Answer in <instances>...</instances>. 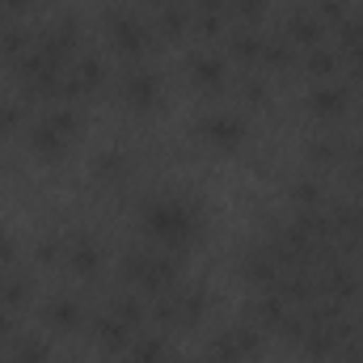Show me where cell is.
<instances>
[{"label":"cell","mask_w":363,"mask_h":363,"mask_svg":"<svg viewBox=\"0 0 363 363\" xmlns=\"http://www.w3.org/2000/svg\"><path fill=\"white\" fill-rule=\"evenodd\" d=\"M140 233L152 250H165L174 258H190L207 241V211L190 194L161 190V194L140 203Z\"/></svg>","instance_id":"1"},{"label":"cell","mask_w":363,"mask_h":363,"mask_svg":"<svg viewBox=\"0 0 363 363\" xmlns=\"http://www.w3.org/2000/svg\"><path fill=\"white\" fill-rule=\"evenodd\" d=\"M81 131H85V118H81L77 101H51V106H43V110L26 123V148H30L38 161L55 165V161H64V157L77 148Z\"/></svg>","instance_id":"2"},{"label":"cell","mask_w":363,"mask_h":363,"mask_svg":"<svg viewBox=\"0 0 363 363\" xmlns=\"http://www.w3.org/2000/svg\"><path fill=\"white\" fill-rule=\"evenodd\" d=\"M190 131H194L199 148H207V152H216V157H237V152L250 144V135H254L250 118H245L241 110H233V106H211V110H199Z\"/></svg>","instance_id":"3"},{"label":"cell","mask_w":363,"mask_h":363,"mask_svg":"<svg viewBox=\"0 0 363 363\" xmlns=\"http://www.w3.org/2000/svg\"><path fill=\"white\" fill-rule=\"evenodd\" d=\"M123 279H127L131 291H140V296H148V300H157V296L174 291L178 283H186V279H182V258L165 254V250H152V245L127 254Z\"/></svg>","instance_id":"4"},{"label":"cell","mask_w":363,"mask_h":363,"mask_svg":"<svg viewBox=\"0 0 363 363\" xmlns=\"http://www.w3.org/2000/svg\"><path fill=\"white\" fill-rule=\"evenodd\" d=\"M157 30H152V17L135 13V9H114L106 17V47L123 60V64H148L152 51H157Z\"/></svg>","instance_id":"5"},{"label":"cell","mask_w":363,"mask_h":363,"mask_svg":"<svg viewBox=\"0 0 363 363\" xmlns=\"http://www.w3.org/2000/svg\"><path fill=\"white\" fill-rule=\"evenodd\" d=\"M114 93L131 114H157L165 106V77L152 64H123Z\"/></svg>","instance_id":"6"},{"label":"cell","mask_w":363,"mask_h":363,"mask_svg":"<svg viewBox=\"0 0 363 363\" xmlns=\"http://www.w3.org/2000/svg\"><path fill=\"white\" fill-rule=\"evenodd\" d=\"M182 77L190 81V89H199V93H224L228 81H233V64L211 43H199V47L182 51Z\"/></svg>","instance_id":"7"},{"label":"cell","mask_w":363,"mask_h":363,"mask_svg":"<svg viewBox=\"0 0 363 363\" xmlns=\"http://www.w3.org/2000/svg\"><path fill=\"white\" fill-rule=\"evenodd\" d=\"M207 308H211V300H207V291L194 287V283H178L174 291H165V296L152 300V317H157L161 325H174V330H194V325L207 317Z\"/></svg>","instance_id":"8"},{"label":"cell","mask_w":363,"mask_h":363,"mask_svg":"<svg viewBox=\"0 0 363 363\" xmlns=\"http://www.w3.org/2000/svg\"><path fill=\"white\" fill-rule=\"evenodd\" d=\"M351 106H355V93H351V85H347L342 77L313 81L308 93H304V110H308L317 123H338V118L351 114Z\"/></svg>","instance_id":"9"},{"label":"cell","mask_w":363,"mask_h":363,"mask_svg":"<svg viewBox=\"0 0 363 363\" xmlns=\"http://www.w3.org/2000/svg\"><path fill=\"white\" fill-rule=\"evenodd\" d=\"M43 325H47V334L72 338V334H81V330L89 325V308H85L77 296L55 291V296H47V304H43Z\"/></svg>","instance_id":"10"},{"label":"cell","mask_w":363,"mask_h":363,"mask_svg":"<svg viewBox=\"0 0 363 363\" xmlns=\"http://www.w3.org/2000/svg\"><path fill=\"white\" fill-rule=\"evenodd\" d=\"M118 363H178V351H174V342L165 334H144L140 330L127 342V351L118 355Z\"/></svg>","instance_id":"11"},{"label":"cell","mask_w":363,"mask_h":363,"mask_svg":"<svg viewBox=\"0 0 363 363\" xmlns=\"http://www.w3.org/2000/svg\"><path fill=\"white\" fill-rule=\"evenodd\" d=\"M64 262H68V271L77 274V279H97L101 267H106V254H101V245L93 241V237H72L68 241V250H64Z\"/></svg>","instance_id":"12"},{"label":"cell","mask_w":363,"mask_h":363,"mask_svg":"<svg viewBox=\"0 0 363 363\" xmlns=\"http://www.w3.org/2000/svg\"><path fill=\"white\" fill-rule=\"evenodd\" d=\"M93 174H97L101 182L123 178V174H127V152H123V148H114V144H110V148H101V152H97V161H93Z\"/></svg>","instance_id":"13"},{"label":"cell","mask_w":363,"mask_h":363,"mask_svg":"<svg viewBox=\"0 0 363 363\" xmlns=\"http://www.w3.org/2000/svg\"><path fill=\"white\" fill-rule=\"evenodd\" d=\"M21 123H26V114H21V101L0 93V144H4V140H13V135L21 131Z\"/></svg>","instance_id":"14"},{"label":"cell","mask_w":363,"mask_h":363,"mask_svg":"<svg viewBox=\"0 0 363 363\" xmlns=\"http://www.w3.org/2000/svg\"><path fill=\"white\" fill-rule=\"evenodd\" d=\"M228 13H237L241 21H250V26H258L267 13H271V0H228Z\"/></svg>","instance_id":"15"},{"label":"cell","mask_w":363,"mask_h":363,"mask_svg":"<svg viewBox=\"0 0 363 363\" xmlns=\"http://www.w3.org/2000/svg\"><path fill=\"white\" fill-rule=\"evenodd\" d=\"M34 4H38V0H0V13H4V17L13 21V17H26V13H30Z\"/></svg>","instance_id":"16"},{"label":"cell","mask_w":363,"mask_h":363,"mask_svg":"<svg viewBox=\"0 0 363 363\" xmlns=\"http://www.w3.org/2000/svg\"><path fill=\"white\" fill-rule=\"evenodd\" d=\"M157 4H161V0H157Z\"/></svg>","instance_id":"17"}]
</instances>
